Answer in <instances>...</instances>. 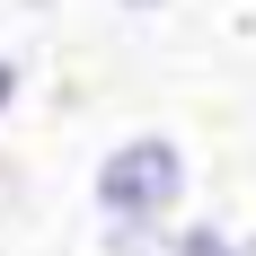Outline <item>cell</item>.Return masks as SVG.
I'll list each match as a JSON object with an SVG mask.
<instances>
[{
	"label": "cell",
	"instance_id": "6",
	"mask_svg": "<svg viewBox=\"0 0 256 256\" xmlns=\"http://www.w3.org/2000/svg\"><path fill=\"white\" fill-rule=\"evenodd\" d=\"M106 9H115V18H168L177 0H106Z\"/></svg>",
	"mask_w": 256,
	"mask_h": 256
},
{
	"label": "cell",
	"instance_id": "1",
	"mask_svg": "<svg viewBox=\"0 0 256 256\" xmlns=\"http://www.w3.org/2000/svg\"><path fill=\"white\" fill-rule=\"evenodd\" d=\"M194 212V159L168 124H132L88 159V221L98 230H177Z\"/></svg>",
	"mask_w": 256,
	"mask_h": 256
},
{
	"label": "cell",
	"instance_id": "5",
	"mask_svg": "<svg viewBox=\"0 0 256 256\" xmlns=\"http://www.w3.org/2000/svg\"><path fill=\"white\" fill-rule=\"evenodd\" d=\"M18 212H26V168L0 150V221H18Z\"/></svg>",
	"mask_w": 256,
	"mask_h": 256
},
{
	"label": "cell",
	"instance_id": "8",
	"mask_svg": "<svg viewBox=\"0 0 256 256\" xmlns=\"http://www.w3.org/2000/svg\"><path fill=\"white\" fill-rule=\"evenodd\" d=\"M238 256H256V230H238Z\"/></svg>",
	"mask_w": 256,
	"mask_h": 256
},
{
	"label": "cell",
	"instance_id": "4",
	"mask_svg": "<svg viewBox=\"0 0 256 256\" xmlns=\"http://www.w3.org/2000/svg\"><path fill=\"white\" fill-rule=\"evenodd\" d=\"M18 98H26V53H9V44H0V124L18 115Z\"/></svg>",
	"mask_w": 256,
	"mask_h": 256
},
{
	"label": "cell",
	"instance_id": "7",
	"mask_svg": "<svg viewBox=\"0 0 256 256\" xmlns=\"http://www.w3.org/2000/svg\"><path fill=\"white\" fill-rule=\"evenodd\" d=\"M9 9H18V18H53L62 0H9Z\"/></svg>",
	"mask_w": 256,
	"mask_h": 256
},
{
	"label": "cell",
	"instance_id": "3",
	"mask_svg": "<svg viewBox=\"0 0 256 256\" xmlns=\"http://www.w3.org/2000/svg\"><path fill=\"white\" fill-rule=\"evenodd\" d=\"M98 256H168V230H98Z\"/></svg>",
	"mask_w": 256,
	"mask_h": 256
},
{
	"label": "cell",
	"instance_id": "2",
	"mask_svg": "<svg viewBox=\"0 0 256 256\" xmlns=\"http://www.w3.org/2000/svg\"><path fill=\"white\" fill-rule=\"evenodd\" d=\"M168 256H238V230L212 221V212H186L177 230H168Z\"/></svg>",
	"mask_w": 256,
	"mask_h": 256
}]
</instances>
